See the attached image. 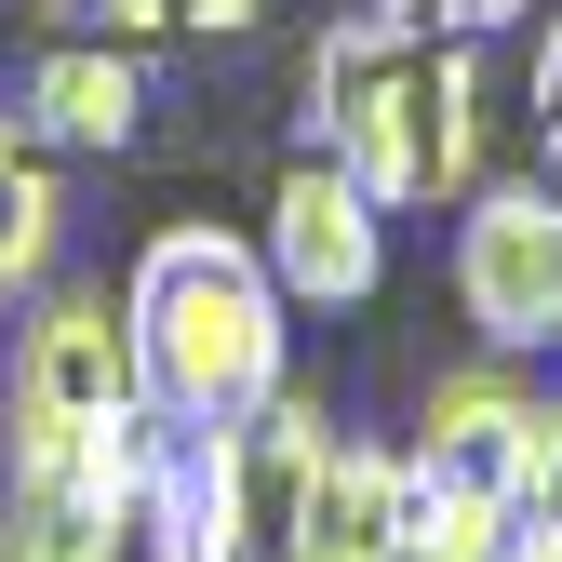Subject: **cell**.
<instances>
[{"mask_svg": "<svg viewBox=\"0 0 562 562\" xmlns=\"http://www.w3.org/2000/svg\"><path fill=\"white\" fill-rule=\"evenodd\" d=\"M429 14H442V41H509L536 0H429Z\"/></svg>", "mask_w": 562, "mask_h": 562, "instance_id": "9a60e30c", "label": "cell"}, {"mask_svg": "<svg viewBox=\"0 0 562 562\" xmlns=\"http://www.w3.org/2000/svg\"><path fill=\"white\" fill-rule=\"evenodd\" d=\"M549 429H562V389H536L522 362H496V348H482V362L429 375V402H415V442H402V469L429 482V496L522 509V482H536Z\"/></svg>", "mask_w": 562, "mask_h": 562, "instance_id": "5b68a950", "label": "cell"}, {"mask_svg": "<svg viewBox=\"0 0 562 562\" xmlns=\"http://www.w3.org/2000/svg\"><path fill=\"white\" fill-rule=\"evenodd\" d=\"M148 429L134 415L94 456H0V562H134V469H148Z\"/></svg>", "mask_w": 562, "mask_h": 562, "instance_id": "52a82bcc", "label": "cell"}, {"mask_svg": "<svg viewBox=\"0 0 562 562\" xmlns=\"http://www.w3.org/2000/svg\"><path fill=\"white\" fill-rule=\"evenodd\" d=\"M456 308L496 362L562 348V175H482L456 201Z\"/></svg>", "mask_w": 562, "mask_h": 562, "instance_id": "277c9868", "label": "cell"}, {"mask_svg": "<svg viewBox=\"0 0 562 562\" xmlns=\"http://www.w3.org/2000/svg\"><path fill=\"white\" fill-rule=\"evenodd\" d=\"M415 522V469L389 442H335L322 482H308V509H295V549L281 562H389Z\"/></svg>", "mask_w": 562, "mask_h": 562, "instance_id": "30bf717a", "label": "cell"}, {"mask_svg": "<svg viewBox=\"0 0 562 562\" xmlns=\"http://www.w3.org/2000/svg\"><path fill=\"white\" fill-rule=\"evenodd\" d=\"M54 255H67V175H54L41 134L0 108V295H41Z\"/></svg>", "mask_w": 562, "mask_h": 562, "instance_id": "8fae6325", "label": "cell"}, {"mask_svg": "<svg viewBox=\"0 0 562 562\" xmlns=\"http://www.w3.org/2000/svg\"><path fill=\"white\" fill-rule=\"evenodd\" d=\"M255 255L295 308H375L389 295V201L348 175L335 148H295L268 175V215H255Z\"/></svg>", "mask_w": 562, "mask_h": 562, "instance_id": "8992f818", "label": "cell"}, {"mask_svg": "<svg viewBox=\"0 0 562 562\" xmlns=\"http://www.w3.org/2000/svg\"><path fill=\"white\" fill-rule=\"evenodd\" d=\"M175 14H161V0H41V41H134V54H148Z\"/></svg>", "mask_w": 562, "mask_h": 562, "instance_id": "4fadbf2b", "label": "cell"}, {"mask_svg": "<svg viewBox=\"0 0 562 562\" xmlns=\"http://www.w3.org/2000/svg\"><path fill=\"white\" fill-rule=\"evenodd\" d=\"M161 14H175V41H241L268 0H161Z\"/></svg>", "mask_w": 562, "mask_h": 562, "instance_id": "2e32d148", "label": "cell"}, {"mask_svg": "<svg viewBox=\"0 0 562 562\" xmlns=\"http://www.w3.org/2000/svg\"><path fill=\"white\" fill-rule=\"evenodd\" d=\"M536 175H562V14H549V41H536Z\"/></svg>", "mask_w": 562, "mask_h": 562, "instance_id": "5bb4252c", "label": "cell"}, {"mask_svg": "<svg viewBox=\"0 0 562 562\" xmlns=\"http://www.w3.org/2000/svg\"><path fill=\"white\" fill-rule=\"evenodd\" d=\"M496 562H562V536H536V522H509V536H496Z\"/></svg>", "mask_w": 562, "mask_h": 562, "instance_id": "ac0fdd59", "label": "cell"}, {"mask_svg": "<svg viewBox=\"0 0 562 562\" xmlns=\"http://www.w3.org/2000/svg\"><path fill=\"white\" fill-rule=\"evenodd\" d=\"M14 121L54 161H121L148 134V54L134 41H41L14 67Z\"/></svg>", "mask_w": 562, "mask_h": 562, "instance_id": "9c48e42d", "label": "cell"}, {"mask_svg": "<svg viewBox=\"0 0 562 562\" xmlns=\"http://www.w3.org/2000/svg\"><path fill=\"white\" fill-rule=\"evenodd\" d=\"M509 522H536V536H562V429H549V456H536V482H522V509Z\"/></svg>", "mask_w": 562, "mask_h": 562, "instance_id": "e0dca14e", "label": "cell"}, {"mask_svg": "<svg viewBox=\"0 0 562 562\" xmlns=\"http://www.w3.org/2000/svg\"><path fill=\"white\" fill-rule=\"evenodd\" d=\"M482 41H442L429 0H362L308 41V148H335L389 215L482 188Z\"/></svg>", "mask_w": 562, "mask_h": 562, "instance_id": "6da1fadb", "label": "cell"}, {"mask_svg": "<svg viewBox=\"0 0 562 562\" xmlns=\"http://www.w3.org/2000/svg\"><path fill=\"white\" fill-rule=\"evenodd\" d=\"M496 536H509V509H482V496H429V482H415V522H402L389 562H496Z\"/></svg>", "mask_w": 562, "mask_h": 562, "instance_id": "7c38bea8", "label": "cell"}, {"mask_svg": "<svg viewBox=\"0 0 562 562\" xmlns=\"http://www.w3.org/2000/svg\"><path fill=\"white\" fill-rule=\"evenodd\" d=\"M134 562H255V509H241V442L161 415L148 469H134Z\"/></svg>", "mask_w": 562, "mask_h": 562, "instance_id": "ba28073f", "label": "cell"}, {"mask_svg": "<svg viewBox=\"0 0 562 562\" xmlns=\"http://www.w3.org/2000/svg\"><path fill=\"white\" fill-rule=\"evenodd\" d=\"M148 415L134 322L108 281H41L14 348H0V456H94Z\"/></svg>", "mask_w": 562, "mask_h": 562, "instance_id": "3957f363", "label": "cell"}, {"mask_svg": "<svg viewBox=\"0 0 562 562\" xmlns=\"http://www.w3.org/2000/svg\"><path fill=\"white\" fill-rule=\"evenodd\" d=\"M121 322H134V375H148V415H188V429H228L268 389H295V295L268 281L255 228L175 215L134 241L121 268Z\"/></svg>", "mask_w": 562, "mask_h": 562, "instance_id": "7a4b0ae2", "label": "cell"}]
</instances>
